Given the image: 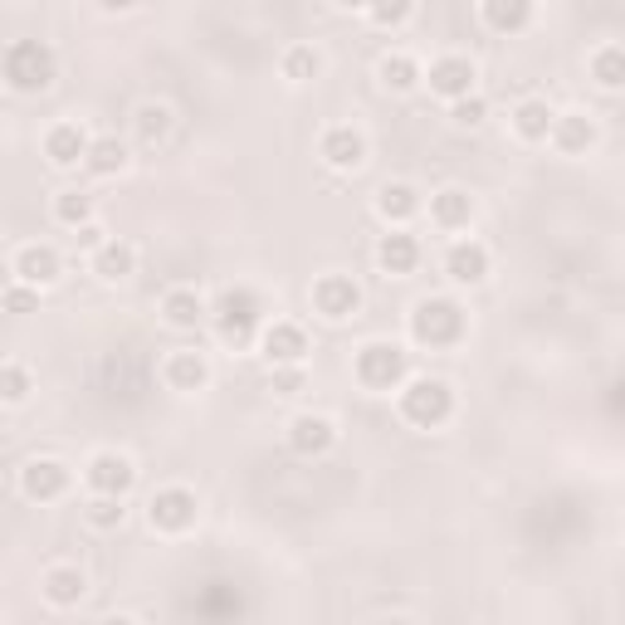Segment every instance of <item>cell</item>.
I'll return each instance as SVG.
<instances>
[{"mask_svg":"<svg viewBox=\"0 0 625 625\" xmlns=\"http://www.w3.org/2000/svg\"><path fill=\"white\" fill-rule=\"evenodd\" d=\"M352 372H357L362 387L391 391V387H401V381H405L411 362H405V352L396 347V342H367V347L357 352V362H352Z\"/></svg>","mask_w":625,"mask_h":625,"instance_id":"obj_5","label":"cell"},{"mask_svg":"<svg viewBox=\"0 0 625 625\" xmlns=\"http://www.w3.org/2000/svg\"><path fill=\"white\" fill-rule=\"evenodd\" d=\"M0 387H5V401H25V391H30L25 367H15V362H10V367L0 372Z\"/></svg>","mask_w":625,"mask_h":625,"instance_id":"obj_36","label":"cell"},{"mask_svg":"<svg viewBox=\"0 0 625 625\" xmlns=\"http://www.w3.org/2000/svg\"><path fill=\"white\" fill-rule=\"evenodd\" d=\"M381 83L396 89V93L415 89V83H421V64H415L411 55H387V59H381Z\"/></svg>","mask_w":625,"mask_h":625,"instance_id":"obj_29","label":"cell"},{"mask_svg":"<svg viewBox=\"0 0 625 625\" xmlns=\"http://www.w3.org/2000/svg\"><path fill=\"white\" fill-rule=\"evenodd\" d=\"M138 484V469H132L122 455H93L89 464V488L93 494H128V488Z\"/></svg>","mask_w":625,"mask_h":625,"instance_id":"obj_11","label":"cell"},{"mask_svg":"<svg viewBox=\"0 0 625 625\" xmlns=\"http://www.w3.org/2000/svg\"><path fill=\"white\" fill-rule=\"evenodd\" d=\"M312 308H318L322 318L342 322V318H352V312L362 308V288L352 284L347 274H322L318 284H312Z\"/></svg>","mask_w":625,"mask_h":625,"instance_id":"obj_7","label":"cell"},{"mask_svg":"<svg viewBox=\"0 0 625 625\" xmlns=\"http://www.w3.org/2000/svg\"><path fill=\"white\" fill-rule=\"evenodd\" d=\"M367 15H372V25L396 30V25H405V20H411V0H372Z\"/></svg>","mask_w":625,"mask_h":625,"instance_id":"obj_33","label":"cell"},{"mask_svg":"<svg viewBox=\"0 0 625 625\" xmlns=\"http://www.w3.org/2000/svg\"><path fill=\"white\" fill-rule=\"evenodd\" d=\"M89 132L79 128V122H59V128H49V138H45V156L55 166H74V162H83L89 156Z\"/></svg>","mask_w":625,"mask_h":625,"instance_id":"obj_15","label":"cell"},{"mask_svg":"<svg viewBox=\"0 0 625 625\" xmlns=\"http://www.w3.org/2000/svg\"><path fill=\"white\" fill-rule=\"evenodd\" d=\"M5 308H10V312H30V308H35V294H30L25 284H15V288L5 294Z\"/></svg>","mask_w":625,"mask_h":625,"instance_id":"obj_38","label":"cell"},{"mask_svg":"<svg viewBox=\"0 0 625 625\" xmlns=\"http://www.w3.org/2000/svg\"><path fill=\"white\" fill-rule=\"evenodd\" d=\"M89 523L93 528H118L122 523V498L118 494H98L89 504Z\"/></svg>","mask_w":625,"mask_h":625,"instance_id":"obj_34","label":"cell"},{"mask_svg":"<svg viewBox=\"0 0 625 625\" xmlns=\"http://www.w3.org/2000/svg\"><path fill=\"white\" fill-rule=\"evenodd\" d=\"M15 274L25 279V284H55L59 279V255L49 245H30V249H20V259H15Z\"/></svg>","mask_w":625,"mask_h":625,"instance_id":"obj_21","label":"cell"},{"mask_svg":"<svg viewBox=\"0 0 625 625\" xmlns=\"http://www.w3.org/2000/svg\"><path fill=\"white\" fill-rule=\"evenodd\" d=\"M591 79H597L601 89H625V49L621 45L597 49V59H591Z\"/></svg>","mask_w":625,"mask_h":625,"instance_id":"obj_28","label":"cell"},{"mask_svg":"<svg viewBox=\"0 0 625 625\" xmlns=\"http://www.w3.org/2000/svg\"><path fill=\"white\" fill-rule=\"evenodd\" d=\"M162 318L172 322L176 332H196L205 318H211V308H205L201 294H191V288H172V294L162 298Z\"/></svg>","mask_w":625,"mask_h":625,"instance_id":"obj_16","label":"cell"},{"mask_svg":"<svg viewBox=\"0 0 625 625\" xmlns=\"http://www.w3.org/2000/svg\"><path fill=\"white\" fill-rule=\"evenodd\" d=\"M552 142H557L567 156H577L597 142V122L581 118V113H567V118H557V128H552Z\"/></svg>","mask_w":625,"mask_h":625,"instance_id":"obj_24","label":"cell"},{"mask_svg":"<svg viewBox=\"0 0 625 625\" xmlns=\"http://www.w3.org/2000/svg\"><path fill=\"white\" fill-rule=\"evenodd\" d=\"M83 571L79 567H49L45 571V601L49 606H79L83 601Z\"/></svg>","mask_w":625,"mask_h":625,"instance_id":"obj_23","label":"cell"},{"mask_svg":"<svg viewBox=\"0 0 625 625\" xmlns=\"http://www.w3.org/2000/svg\"><path fill=\"white\" fill-rule=\"evenodd\" d=\"M479 10H484V25L498 35H518L533 20V0H479Z\"/></svg>","mask_w":625,"mask_h":625,"instance_id":"obj_17","label":"cell"},{"mask_svg":"<svg viewBox=\"0 0 625 625\" xmlns=\"http://www.w3.org/2000/svg\"><path fill=\"white\" fill-rule=\"evenodd\" d=\"M460 128H479V122L488 118V103L479 98V93H464V98H455V113H450Z\"/></svg>","mask_w":625,"mask_h":625,"instance_id":"obj_35","label":"cell"},{"mask_svg":"<svg viewBox=\"0 0 625 625\" xmlns=\"http://www.w3.org/2000/svg\"><path fill=\"white\" fill-rule=\"evenodd\" d=\"M322 162L338 172H357L367 162V138L357 128H328L322 132Z\"/></svg>","mask_w":625,"mask_h":625,"instance_id":"obj_10","label":"cell"},{"mask_svg":"<svg viewBox=\"0 0 625 625\" xmlns=\"http://www.w3.org/2000/svg\"><path fill=\"white\" fill-rule=\"evenodd\" d=\"M166 381H172V391H201L211 381V367H205L201 352H176L166 362Z\"/></svg>","mask_w":625,"mask_h":625,"instance_id":"obj_22","label":"cell"},{"mask_svg":"<svg viewBox=\"0 0 625 625\" xmlns=\"http://www.w3.org/2000/svg\"><path fill=\"white\" fill-rule=\"evenodd\" d=\"M55 74H59V59L39 39H15L5 49V79L15 93H45L55 83Z\"/></svg>","mask_w":625,"mask_h":625,"instance_id":"obj_2","label":"cell"},{"mask_svg":"<svg viewBox=\"0 0 625 625\" xmlns=\"http://www.w3.org/2000/svg\"><path fill=\"white\" fill-rule=\"evenodd\" d=\"M377 264L387 269V274H411V269L421 264V245H415V235H405V231L381 235V245H377Z\"/></svg>","mask_w":625,"mask_h":625,"instance_id":"obj_18","label":"cell"},{"mask_svg":"<svg viewBox=\"0 0 625 625\" xmlns=\"http://www.w3.org/2000/svg\"><path fill=\"white\" fill-rule=\"evenodd\" d=\"M83 166H89L93 176H118L122 166H128V148H122L118 138H93L89 156H83Z\"/></svg>","mask_w":625,"mask_h":625,"instance_id":"obj_25","label":"cell"},{"mask_svg":"<svg viewBox=\"0 0 625 625\" xmlns=\"http://www.w3.org/2000/svg\"><path fill=\"white\" fill-rule=\"evenodd\" d=\"M93 269H98L108 284H118V279H128L132 269H138V255H132V245H118V239H108V245H98V259H93Z\"/></svg>","mask_w":625,"mask_h":625,"instance_id":"obj_26","label":"cell"},{"mask_svg":"<svg viewBox=\"0 0 625 625\" xmlns=\"http://www.w3.org/2000/svg\"><path fill=\"white\" fill-rule=\"evenodd\" d=\"M166 132H172V108H162V103H148V108H138V142L156 148Z\"/></svg>","mask_w":625,"mask_h":625,"instance_id":"obj_30","label":"cell"},{"mask_svg":"<svg viewBox=\"0 0 625 625\" xmlns=\"http://www.w3.org/2000/svg\"><path fill=\"white\" fill-rule=\"evenodd\" d=\"M20 488H25V498H35V504H55V498L69 494V469L59 460H30L20 469Z\"/></svg>","mask_w":625,"mask_h":625,"instance_id":"obj_8","label":"cell"},{"mask_svg":"<svg viewBox=\"0 0 625 625\" xmlns=\"http://www.w3.org/2000/svg\"><path fill=\"white\" fill-rule=\"evenodd\" d=\"M211 322H215L225 347H249L259 322H264V304H259L255 288H225L211 308Z\"/></svg>","mask_w":625,"mask_h":625,"instance_id":"obj_1","label":"cell"},{"mask_svg":"<svg viewBox=\"0 0 625 625\" xmlns=\"http://www.w3.org/2000/svg\"><path fill=\"white\" fill-rule=\"evenodd\" d=\"M98 5H103V10H132L138 0H98Z\"/></svg>","mask_w":625,"mask_h":625,"instance_id":"obj_40","label":"cell"},{"mask_svg":"<svg viewBox=\"0 0 625 625\" xmlns=\"http://www.w3.org/2000/svg\"><path fill=\"white\" fill-rule=\"evenodd\" d=\"M55 215H59L64 225H74V231H83V225L93 221V201H89L83 191H64V196L55 201Z\"/></svg>","mask_w":625,"mask_h":625,"instance_id":"obj_32","label":"cell"},{"mask_svg":"<svg viewBox=\"0 0 625 625\" xmlns=\"http://www.w3.org/2000/svg\"><path fill=\"white\" fill-rule=\"evenodd\" d=\"M377 211L387 215V221L401 225V221H411V215L421 211V196H415L405 181H391V186H381V196H377Z\"/></svg>","mask_w":625,"mask_h":625,"instance_id":"obj_27","label":"cell"},{"mask_svg":"<svg viewBox=\"0 0 625 625\" xmlns=\"http://www.w3.org/2000/svg\"><path fill=\"white\" fill-rule=\"evenodd\" d=\"M401 415L415 425V431H440L455 415V391L435 377H421L401 391Z\"/></svg>","mask_w":625,"mask_h":625,"instance_id":"obj_4","label":"cell"},{"mask_svg":"<svg viewBox=\"0 0 625 625\" xmlns=\"http://www.w3.org/2000/svg\"><path fill=\"white\" fill-rule=\"evenodd\" d=\"M318 69H322V55H318V49H308V45H294L284 55V79H294V83L318 79Z\"/></svg>","mask_w":625,"mask_h":625,"instance_id":"obj_31","label":"cell"},{"mask_svg":"<svg viewBox=\"0 0 625 625\" xmlns=\"http://www.w3.org/2000/svg\"><path fill=\"white\" fill-rule=\"evenodd\" d=\"M445 274H450L455 284H484L488 279V249L474 245V239L450 245V255H445Z\"/></svg>","mask_w":625,"mask_h":625,"instance_id":"obj_14","label":"cell"},{"mask_svg":"<svg viewBox=\"0 0 625 625\" xmlns=\"http://www.w3.org/2000/svg\"><path fill=\"white\" fill-rule=\"evenodd\" d=\"M338 5H342V10H367L372 0H338Z\"/></svg>","mask_w":625,"mask_h":625,"instance_id":"obj_41","label":"cell"},{"mask_svg":"<svg viewBox=\"0 0 625 625\" xmlns=\"http://www.w3.org/2000/svg\"><path fill=\"white\" fill-rule=\"evenodd\" d=\"M98 225H83V231H79V245H98Z\"/></svg>","mask_w":625,"mask_h":625,"instance_id":"obj_39","label":"cell"},{"mask_svg":"<svg viewBox=\"0 0 625 625\" xmlns=\"http://www.w3.org/2000/svg\"><path fill=\"white\" fill-rule=\"evenodd\" d=\"M148 518L156 533H186V528H196V494L191 488H156Z\"/></svg>","mask_w":625,"mask_h":625,"instance_id":"obj_6","label":"cell"},{"mask_svg":"<svg viewBox=\"0 0 625 625\" xmlns=\"http://www.w3.org/2000/svg\"><path fill=\"white\" fill-rule=\"evenodd\" d=\"M332 440H338V431H332V421H322V415H294V425H288V450L304 455V460L328 455Z\"/></svg>","mask_w":625,"mask_h":625,"instance_id":"obj_9","label":"cell"},{"mask_svg":"<svg viewBox=\"0 0 625 625\" xmlns=\"http://www.w3.org/2000/svg\"><path fill=\"white\" fill-rule=\"evenodd\" d=\"M431 93H440V98H464V93H474V64L460 55H445L431 64Z\"/></svg>","mask_w":625,"mask_h":625,"instance_id":"obj_12","label":"cell"},{"mask_svg":"<svg viewBox=\"0 0 625 625\" xmlns=\"http://www.w3.org/2000/svg\"><path fill=\"white\" fill-rule=\"evenodd\" d=\"M274 391H279V396H298V391H304V372H298V362H288V367H274Z\"/></svg>","mask_w":625,"mask_h":625,"instance_id":"obj_37","label":"cell"},{"mask_svg":"<svg viewBox=\"0 0 625 625\" xmlns=\"http://www.w3.org/2000/svg\"><path fill=\"white\" fill-rule=\"evenodd\" d=\"M264 357L274 367H288V362H304L308 357V332L298 322H274L264 328Z\"/></svg>","mask_w":625,"mask_h":625,"instance_id":"obj_13","label":"cell"},{"mask_svg":"<svg viewBox=\"0 0 625 625\" xmlns=\"http://www.w3.org/2000/svg\"><path fill=\"white\" fill-rule=\"evenodd\" d=\"M431 221L440 225V231H464V225L474 221V201H469V191L450 186V191L431 196Z\"/></svg>","mask_w":625,"mask_h":625,"instance_id":"obj_19","label":"cell"},{"mask_svg":"<svg viewBox=\"0 0 625 625\" xmlns=\"http://www.w3.org/2000/svg\"><path fill=\"white\" fill-rule=\"evenodd\" d=\"M411 338L421 347H455L464 338V308L455 298H425L411 312Z\"/></svg>","mask_w":625,"mask_h":625,"instance_id":"obj_3","label":"cell"},{"mask_svg":"<svg viewBox=\"0 0 625 625\" xmlns=\"http://www.w3.org/2000/svg\"><path fill=\"white\" fill-rule=\"evenodd\" d=\"M514 128H518V138L523 142H547L552 128H557V113H552L543 98H523L514 108Z\"/></svg>","mask_w":625,"mask_h":625,"instance_id":"obj_20","label":"cell"}]
</instances>
